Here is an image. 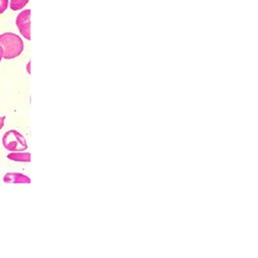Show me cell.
Listing matches in <instances>:
<instances>
[{
	"instance_id": "3",
	"label": "cell",
	"mask_w": 258,
	"mask_h": 258,
	"mask_svg": "<svg viewBox=\"0 0 258 258\" xmlns=\"http://www.w3.org/2000/svg\"><path fill=\"white\" fill-rule=\"evenodd\" d=\"M15 24L24 38L30 40V9H24L16 16Z\"/></svg>"
},
{
	"instance_id": "10",
	"label": "cell",
	"mask_w": 258,
	"mask_h": 258,
	"mask_svg": "<svg viewBox=\"0 0 258 258\" xmlns=\"http://www.w3.org/2000/svg\"><path fill=\"white\" fill-rule=\"evenodd\" d=\"M29 68H30V61L28 62V64H27V71H28V73L30 74V70H29Z\"/></svg>"
},
{
	"instance_id": "9",
	"label": "cell",
	"mask_w": 258,
	"mask_h": 258,
	"mask_svg": "<svg viewBox=\"0 0 258 258\" xmlns=\"http://www.w3.org/2000/svg\"><path fill=\"white\" fill-rule=\"evenodd\" d=\"M2 58H3V48H2V46L0 45V61H1Z\"/></svg>"
},
{
	"instance_id": "1",
	"label": "cell",
	"mask_w": 258,
	"mask_h": 258,
	"mask_svg": "<svg viewBox=\"0 0 258 258\" xmlns=\"http://www.w3.org/2000/svg\"><path fill=\"white\" fill-rule=\"evenodd\" d=\"M0 45L3 48V58L12 59L20 55L24 49L21 37L13 32H4L0 34Z\"/></svg>"
},
{
	"instance_id": "6",
	"label": "cell",
	"mask_w": 258,
	"mask_h": 258,
	"mask_svg": "<svg viewBox=\"0 0 258 258\" xmlns=\"http://www.w3.org/2000/svg\"><path fill=\"white\" fill-rule=\"evenodd\" d=\"M29 0H10L9 1V7L14 10V11H17V10H20L22 8H24V6L28 3Z\"/></svg>"
},
{
	"instance_id": "2",
	"label": "cell",
	"mask_w": 258,
	"mask_h": 258,
	"mask_svg": "<svg viewBox=\"0 0 258 258\" xmlns=\"http://www.w3.org/2000/svg\"><path fill=\"white\" fill-rule=\"evenodd\" d=\"M2 144L5 149L9 151H24L27 149V142L22 134L11 129L4 133L2 137Z\"/></svg>"
},
{
	"instance_id": "5",
	"label": "cell",
	"mask_w": 258,
	"mask_h": 258,
	"mask_svg": "<svg viewBox=\"0 0 258 258\" xmlns=\"http://www.w3.org/2000/svg\"><path fill=\"white\" fill-rule=\"evenodd\" d=\"M7 158L13 161H18V162H30L31 155L29 152L11 151V153L7 154Z\"/></svg>"
},
{
	"instance_id": "8",
	"label": "cell",
	"mask_w": 258,
	"mask_h": 258,
	"mask_svg": "<svg viewBox=\"0 0 258 258\" xmlns=\"http://www.w3.org/2000/svg\"><path fill=\"white\" fill-rule=\"evenodd\" d=\"M4 121H5V116L0 117V129L4 126Z\"/></svg>"
},
{
	"instance_id": "7",
	"label": "cell",
	"mask_w": 258,
	"mask_h": 258,
	"mask_svg": "<svg viewBox=\"0 0 258 258\" xmlns=\"http://www.w3.org/2000/svg\"><path fill=\"white\" fill-rule=\"evenodd\" d=\"M9 5V1L8 0H0V14H2Z\"/></svg>"
},
{
	"instance_id": "4",
	"label": "cell",
	"mask_w": 258,
	"mask_h": 258,
	"mask_svg": "<svg viewBox=\"0 0 258 258\" xmlns=\"http://www.w3.org/2000/svg\"><path fill=\"white\" fill-rule=\"evenodd\" d=\"M3 181L6 183H30V178L19 172H8L3 176Z\"/></svg>"
}]
</instances>
